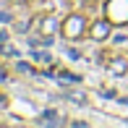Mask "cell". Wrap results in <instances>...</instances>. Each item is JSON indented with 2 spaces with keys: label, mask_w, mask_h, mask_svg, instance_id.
Here are the masks:
<instances>
[{
  "label": "cell",
  "mask_w": 128,
  "mask_h": 128,
  "mask_svg": "<svg viewBox=\"0 0 128 128\" xmlns=\"http://www.w3.org/2000/svg\"><path fill=\"white\" fill-rule=\"evenodd\" d=\"M107 16L115 24H128V0H107Z\"/></svg>",
  "instance_id": "1"
},
{
  "label": "cell",
  "mask_w": 128,
  "mask_h": 128,
  "mask_svg": "<svg viewBox=\"0 0 128 128\" xmlns=\"http://www.w3.org/2000/svg\"><path fill=\"white\" fill-rule=\"evenodd\" d=\"M84 29H86V24H84V18H81V16H68L66 21H63V26H60V32L66 34L68 39H78L81 34H84Z\"/></svg>",
  "instance_id": "2"
},
{
  "label": "cell",
  "mask_w": 128,
  "mask_h": 128,
  "mask_svg": "<svg viewBox=\"0 0 128 128\" xmlns=\"http://www.w3.org/2000/svg\"><path fill=\"white\" fill-rule=\"evenodd\" d=\"M107 37H110V21H97L92 26V39L94 42H104Z\"/></svg>",
  "instance_id": "3"
},
{
  "label": "cell",
  "mask_w": 128,
  "mask_h": 128,
  "mask_svg": "<svg viewBox=\"0 0 128 128\" xmlns=\"http://www.w3.org/2000/svg\"><path fill=\"white\" fill-rule=\"evenodd\" d=\"M39 32H42L44 37H52V34L58 32V18L55 16H44V18L39 21Z\"/></svg>",
  "instance_id": "4"
},
{
  "label": "cell",
  "mask_w": 128,
  "mask_h": 128,
  "mask_svg": "<svg viewBox=\"0 0 128 128\" xmlns=\"http://www.w3.org/2000/svg\"><path fill=\"white\" fill-rule=\"evenodd\" d=\"M37 123H39V126H60V123H63V118L55 112V110H44V112L39 115Z\"/></svg>",
  "instance_id": "5"
},
{
  "label": "cell",
  "mask_w": 128,
  "mask_h": 128,
  "mask_svg": "<svg viewBox=\"0 0 128 128\" xmlns=\"http://www.w3.org/2000/svg\"><path fill=\"white\" fill-rule=\"evenodd\" d=\"M107 71H110V73H115V76H126L128 63L123 60V58H112V60L107 63Z\"/></svg>",
  "instance_id": "6"
},
{
  "label": "cell",
  "mask_w": 128,
  "mask_h": 128,
  "mask_svg": "<svg viewBox=\"0 0 128 128\" xmlns=\"http://www.w3.org/2000/svg\"><path fill=\"white\" fill-rule=\"evenodd\" d=\"M58 78H63V81H78L81 76H73V73H66V71H63V73H58Z\"/></svg>",
  "instance_id": "7"
},
{
  "label": "cell",
  "mask_w": 128,
  "mask_h": 128,
  "mask_svg": "<svg viewBox=\"0 0 128 128\" xmlns=\"http://www.w3.org/2000/svg\"><path fill=\"white\" fill-rule=\"evenodd\" d=\"M16 52H18V50H13V47H10V44H5V47H3V55H8V58H13Z\"/></svg>",
  "instance_id": "8"
},
{
  "label": "cell",
  "mask_w": 128,
  "mask_h": 128,
  "mask_svg": "<svg viewBox=\"0 0 128 128\" xmlns=\"http://www.w3.org/2000/svg\"><path fill=\"white\" fill-rule=\"evenodd\" d=\"M0 81H5V73H3V71H0Z\"/></svg>",
  "instance_id": "9"
},
{
  "label": "cell",
  "mask_w": 128,
  "mask_h": 128,
  "mask_svg": "<svg viewBox=\"0 0 128 128\" xmlns=\"http://www.w3.org/2000/svg\"><path fill=\"white\" fill-rule=\"evenodd\" d=\"M16 3H24V0H16Z\"/></svg>",
  "instance_id": "10"
},
{
  "label": "cell",
  "mask_w": 128,
  "mask_h": 128,
  "mask_svg": "<svg viewBox=\"0 0 128 128\" xmlns=\"http://www.w3.org/2000/svg\"><path fill=\"white\" fill-rule=\"evenodd\" d=\"M78 3H86V0H78Z\"/></svg>",
  "instance_id": "11"
},
{
  "label": "cell",
  "mask_w": 128,
  "mask_h": 128,
  "mask_svg": "<svg viewBox=\"0 0 128 128\" xmlns=\"http://www.w3.org/2000/svg\"><path fill=\"white\" fill-rule=\"evenodd\" d=\"M123 102H126V104H128V100H123Z\"/></svg>",
  "instance_id": "12"
}]
</instances>
